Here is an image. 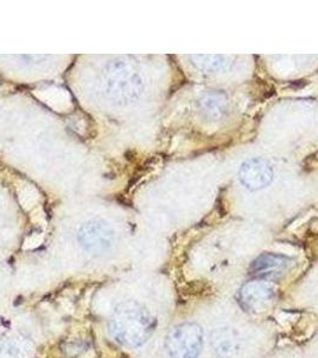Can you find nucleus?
Returning a JSON list of instances; mask_svg holds the SVG:
<instances>
[{"label":"nucleus","mask_w":318,"mask_h":358,"mask_svg":"<svg viewBox=\"0 0 318 358\" xmlns=\"http://www.w3.org/2000/svg\"><path fill=\"white\" fill-rule=\"evenodd\" d=\"M111 337L121 345L139 348L150 339L155 322L151 313L137 301H125L115 308L108 324Z\"/></svg>","instance_id":"obj_1"},{"label":"nucleus","mask_w":318,"mask_h":358,"mask_svg":"<svg viewBox=\"0 0 318 358\" xmlns=\"http://www.w3.org/2000/svg\"><path fill=\"white\" fill-rule=\"evenodd\" d=\"M103 87L113 102L126 104L141 94L144 85L134 65L118 57L108 62L103 69Z\"/></svg>","instance_id":"obj_2"},{"label":"nucleus","mask_w":318,"mask_h":358,"mask_svg":"<svg viewBox=\"0 0 318 358\" xmlns=\"http://www.w3.org/2000/svg\"><path fill=\"white\" fill-rule=\"evenodd\" d=\"M165 350L170 358H199L204 349V334L195 322H184L169 331Z\"/></svg>","instance_id":"obj_3"},{"label":"nucleus","mask_w":318,"mask_h":358,"mask_svg":"<svg viewBox=\"0 0 318 358\" xmlns=\"http://www.w3.org/2000/svg\"><path fill=\"white\" fill-rule=\"evenodd\" d=\"M78 241L86 252L101 255L114 244V229L104 220L92 219L79 229Z\"/></svg>","instance_id":"obj_4"},{"label":"nucleus","mask_w":318,"mask_h":358,"mask_svg":"<svg viewBox=\"0 0 318 358\" xmlns=\"http://www.w3.org/2000/svg\"><path fill=\"white\" fill-rule=\"evenodd\" d=\"M275 300L273 285L263 280H254L242 285L238 292L240 305L250 313H263L270 308Z\"/></svg>","instance_id":"obj_5"},{"label":"nucleus","mask_w":318,"mask_h":358,"mask_svg":"<svg viewBox=\"0 0 318 358\" xmlns=\"http://www.w3.org/2000/svg\"><path fill=\"white\" fill-rule=\"evenodd\" d=\"M240 179L249 190L256 192L272 183L273 170L270 164L263 159H250L242 165Z\"/></svg>","instance_id":"obj_6"},{"label":"nucleus","mask_w":318,"mask_h":358,"mask_svg":"<svg viewBox=\"0 0 318 358\" xmlns=\"http://www.w3.org/2000/svg\"><path fill=\"white\" fill-rule=\"evenodd\" d=\"M291 259L285 256L265 253L254 262L250 271L257 280L263 281H275L282 278L290 268Z\"/></svg>","instance_id":"obj_7"},{"label":"nucleus","mask_w":318,"mask_h":358,"mask_svg":"<svg viewBox=\"0 0 318 358\" xmlns=\"http://www.w3.org/2000/svg\"><path fill=\"white\" fill-rule=\"evenodd\" d=\"M213 349L221 358L233 357L241 350V337L233 329H219L212 334Z\"/></svg>","instance_id":"obj_8"},{"label":"nucleus","mask_w":318,"mask_h":358,"mask_svg":"<svg viewBox=\"0 0 318 358\" xmlns=\"http://www.w3.org/2000/svg\"><path fill=\"white\" fill-rule=\"evenodd\" d=\"M228 108V99L223 92H207L200 99V109L207 117L218 118L223 116Z\"/></svg>","instance_id":"obj_9"},{"label":"nucleus","mask_w":318,"mask_h":358,"mask_svg":"<svg viewBox=\"0 0 318 358\" xmlns=\"http://www.w3.org/2000/svg\"><path fill=\"white\" fill-rule=\"evenodd\" d=\"M192 59L195 60V65L209 72L221 69L224 64V57L221 55H195L192 57Z\"/></svg>","instance_id":"obj_10"}]
</instances>
